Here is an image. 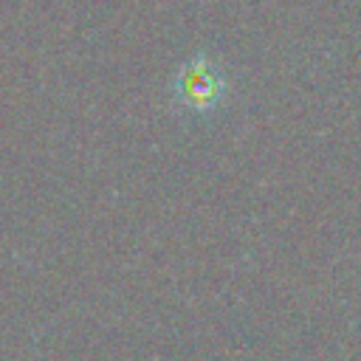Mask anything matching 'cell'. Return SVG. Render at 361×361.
<instances>
[{
	"label": "cell",
	"instance_id": "obj_1",
	"mask_svg": "<svg viewBox=\"0 0 361 361\" xmlns=\"http://www.w3.org/2000/svg\"><path fill=\"white\" fill-rule=\"evenodd\" d=\"M220 87H223L220 76L212 73V68H209V65H200V62L192 65V71L183 76V93H186V99H189L192 104H197V107L212 104V102L220 96Z\"/></svg>",
	"mask_w": 361,
	"mask_h": 361
}]
</instances>
